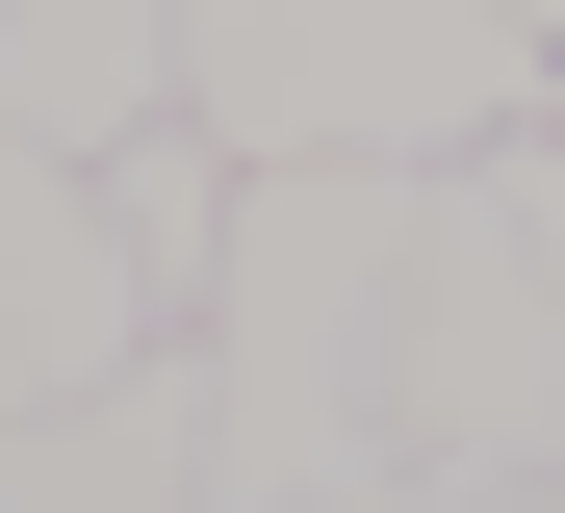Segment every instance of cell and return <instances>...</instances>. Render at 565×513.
Returning <instances> with one entry per match:
<instances>
[{
  "label": "cell",
  "instance_id": "obj_7",
  "mask_svg": "<svg viewBox=\"0 0 565 513\" xmlns=\"http://www.w3.org/2000/svg\"><path fill=\"white\" fill-rule=\"evenodd\" d=\"M514 26H540V52H565V0H514Z\"/></svg>",
  "mask_w": 565,
  "mask_h": 513
},
{
  "label": "cell",
  "instance_id": "obj_2",
  "mask_svg": "<svg viewBox=\"0 0 565 513\" xmlns=\"http://www.w3.org/2000/svg\"><path fill=\"white\" fill-rule=\"evenodd\" d=\"M129 360H154V282H129V232H104V180L0 129V437L77 410V385H129Z\"/></svg>",
  "mask_w": 565,
  "mask_h": 513
},
{
  "label": "cell",
  "instance_id": "obj_6",
  "mask_svg": "<svg viewBox=\"0 0 565 513\" xmlns=\"http://www.w3.org/2000/svg\"><path fill=\"white\" fill-rule=\"evenodd\" d=\"M514 232H540V282H565V129H514Z\"/></svg>",
  "mask_w": 565,
  "mask_h": 513
},
{
  "label": "cell",
  "instance_id": "obj_4",
  "mask_svg": "<svg viewBox=\"0 0 565 513\" xmlns=\"http://www.w3.org/2000/svg\"><path fill=\"white\" fill-rule=\"evenodd\" d=\"M0 129L104 180L129 129H180V0H0Z\"/></svg>",
  "mask_w": 565,
  "mask_h": 513
},
{
  "label": "cell",
  "instance_id": "obj_5",
  "mask_svg": "<svg viewBox=\"0 0 565 513\" xmlns=\"http://www.w3.org/2000/svg\"><path fill=\"white\" fill-rule=\"evenodd\" d=\"M232 205H257V180H232L206 129H129V154H104V232H129V282H154V334H206V282H232Z\"/></svg>",
  "mask_w": 565,
  "mask_h": 513
},
{
  "label": "cell",
  "instance_id": "obj_1",
  "mask_svg": "<svg viewBox=\"0 0 565 513\" xmlns=\"http://www.w3.org/2000/svg\"><path fill=\"white\" fill-rule=\"evenodd\" d=\"M180 129L232 180L309 154H514L565 129V52L514 0H180Z\"/></svg>",
  "mask_w": 565,
  "mask_h": 513
},
{
  "label": "cell",
  "instance_id": "obj_3",
  "mask_svg": "<svg viewBox=\"0 0 565 513\" xmlns=\"http://www.w3.org/2000/svg\"><path fill=\"white\" fill-rule=\"evenodd\" d=\"M0 513H206V334H154L129 385H77L0 437Z\"/></svg>",
  "mask_w": 565,
  "mask_h": 513
}]
</instances>
